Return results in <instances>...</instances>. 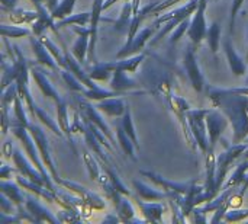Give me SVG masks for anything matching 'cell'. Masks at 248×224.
<instances>
[{"label":"cell","instance_id":"f546056e","mask_svg":"<svg viewBox=\"0 0 248 224\" xmlns=\"http://www.w3.org/2000/svg\"><path fill=\"white\" fill-rule=\"evenodd\" d=\"M125 92H116V90H105L102 87H94V89H86L83 92L84 98H87L89 101H103L108 98H116V96H122Z\"/></svg>","mask_w":248,"mask_h":224},{"label":"cell","instance_id":"4316f807","mask_svg":"<svg viewBox=\"0 0 248 224\" xmlns=\"http://www.w3.org/2000/svg\"><path fill=\"white\" fill-rule=\"evenodd\" d=\"M116 136H118V143H119V146L122 147V150H124V153L126 155V156H129L132 160H137V156H135V144H134V141L131 140V137L126 134V131L124 130V127H122V122H119L118 125H116Z\"/></svg>","mask_w":248,"mask_h":224},{"label":"cell","instance_id":"7a4b0ae2","mask_svg":"<svg viewBox=\"0 0 248 224\" xmlns=\"http://www.w3.org/2000/svg\"><path fill=\"white\" fill-rule=\"evenodd\" d=\"M222 144L225 146V152H222L218 157H217V175H215V182H217V191L219 192L225 179H227V175L232 166V163L240 159L244 152L247 150L248 143H237V144H228L227 140L221 138Z\"/></svg>","mask_w":248,"mask_h":224},{"label":"cell","instance_id":"9c48e42d","mask_svg":"<svg viewBox=\"0 0 248 224\" xmlns=\"http://www.w3.org/2000/svg\"><path fill=\"white\" fill-rule=\"evenodd\" d=\"M12 160H13V163H15V166H16V169L19 171V173H20V175L26 176L28 179H31V181H33V182H36V184H39V185L46 187V182H45V179H44L42 173H41V172L33 166V163H32V162H29L31 159L28 160V159L22 155V152H20V150L13 149Z\"/></svg>","mask_w":248,"mask_h":224},{"label":"cell","instance_id":"d590c367","mask_svg":"<svg viewBox=\"0 0 248 224\" xmlns=\"http://www.w3.org/2000/svg\"><path fill=\"white\" fill-rule=\"evenodd\" d=\"M121 122H122V127H124V130L126 131V134H128V136L131 137V140L134 141L135 147L140 149V143H138V137H137V130H135L134 121H132V115H131V108H129V105L126 106V111H125V114L122 115Z\"/></svg>","mask_w":248,"mask_h":224},{"label":"cell","instance_id":"f35d334b","mask_svg":"<svg viewBox=\"0 0 248 224\" xmlns=\"http://www.w3.org/2000/svg\"><path fill=\"white\" fill-rule=\"evenodd\" d=\"M90 77L93 80H99V82H109L110 80V74H113V71H110L106 66V63H96L92 70L89 71Z\"/></svg>","mask_w":248,"mask_h":224},{"label":"cell","instance_id":"ffe728a7","mask_svg":"<svg viewBox=\"0 0 248 224\" xmlns=\"http://www.w3.org/2000/svg\"><path fill=\"white\" fill-rule=\"evenodd\" d=\"M16 182H17L23 190H28L29 192H33L35 195H38V197H41V198H44V200L49 201V203H55V201H58V195H57V192H54V191L48 190V188H46V187H44V185H39V184H36V182H33V181H31V179H28V178H26V176H23V175H17V176H16Z\"/></svg>","mask_w":248,"mask_h":224},{"label":"cell","instance_id":"8d00e7d4","mask_svg":"<svg viewBox=\"0 0 248 224\" xmlns=\"http://www.w3.org/2000/svg\"><path fill=\"white\" fill-rule=\"evenodd\" d=\"M206 39H208V44H209L212 52L217 54L218 50H219V44H221V26H219L218 22H214V23L208 28Z\"/></svg>","mask_w":248,"mask_h":224},{"label":"cell","instance_id":"9f6ffc18","mask_svg":"<svg viewBox=\"0 0 248 224\" xmlns=\"http://www.w3.org/2000/svg\"><path fill=\"white\" fill-rule=\"evenodd\" d=\"M237 92H240V93H244V95H248V85L247 87H234Z\"/></svg>","mask_w":248,"mask_h":224},{"label":"cell","instance_id":"4fadbf2b","mask_svg":"<svg viewBox=\"0 0 248 224\" xmlns=\"http://www.w3.org/2000/svg\"><path fill=\"white\" fill-rule=\"evenodd\" d=\"M73 31L78 35V38L76 39L71 52L73 55L81 63H86L87 54H89V45H90V26H81V25H74Z\"/></svg>","mask_w":248,"mask_h":224},{"label":"cell","instance_id":"7c38bea8","mask_svg":"<svg viewBox=\"0 0 248 224\" xmlns=\"http://www.w3.org/2000/svg\"><path fill=\"white\" fill-rule=\"evenodd\" d=\"M35 10L38 12V19L32 23V32L35 36H42L44 35V31L46 29H51L54 31L57 35H58V26L57 23H54V17L51 15V10L48 12L45 6H42V3H35Z\"/></svg>","mask_w":248,"mask_h":224},{"label":"cell","instance_id":"db71d44e","mask_svg":"<svg viewBox=\"0 0 248 224\" xmlns=\"http://www.w3.org/2000/svg\"><path fill=\"white\" fill-rule=\"evenodd\" d=\"M116 1H129V0H105V3H103V12L105 10H108L113 3H116Z\"/></svg>","mask_w":248,"mask_h":224},{"label":"cell","instance_id":"7402d4cb","mask_svg":"<svg viewBox=\"0 0 248 224\" xmlns=\"http://www.w3.org/2000/svg\"><path fill=\"white\" fill-rule=\"evenodd\" d=\"M126 103L121 98H108L99 101L96 108L108 117H122L126 111Z\"/></svg>","mask_w":248,"mask_h":224},{"label":"cell","instance_id":"7bdbcfd3","mask_svg":"<svg viewBox=\"0 0 248 224\" xmlns=\"http://www.w3.org/2000/svg\"><path fill=\"white\" fill-rule=\"evenodd\" d=\"M31 29L26 28H20V26H7V25H1V35L7 36V38H20V36H29L31 35Z\"/></svg>","mask_w":248,"mask_h":224},{"label":"cell","instance_id":"4dcf8cb0","mask_svg":"<svg viewBox=\"0 0 248 224\" xmlns=\"http://www.w3.org/2000/svg\"><path fill=\"white\" fill-rule=\"evenodd\" d=\"M92 19V12H83V13H77V15H70L61 20L57 22L58 28H64V26H73V25H81L86 26L87 23H90Z\"/></svg>","mask_w":248,"mask_h":224},{"label":"cell","instance_id":"d6a6232c","mask_svg":"<svg viewBox=\"0 0 248 224\" xmlns=\"http://www.w3.org/2000/svg\"><path fill=\"white\" fill-rule=\"evenodd\" d=\"M10 20L15 23H33L38 19V12L23 10V9H12L10 10Z\"/></svg>","mask_w":248,"mask_h":224},{"label":"cell","instance_id":"7dc6e473","mask_svg":"<svg viewBox=\"0 0 248 224\" xmlns=\"http://www.w3.org/2000/svg\"><path fill=\"white\" fill-rule=\"evenodd\" d=\"M248 217V210H240V208H235V210H228V213L225 214L224 217V222H228V223H238V222H243Z\"/></svg>","mask_w":248,"mask_h":224},{"label":"cell","instance_id":"e575fe53","mask_svg":"<svg viewBox=\"0 0 248 224\" xmlns=\"http://www.w3.org/2000/svg\"><path fill=\"white\" fill-rule=\"evenodd\" d=\"M76 1L77 0H61L52 10H51V15L54 19H64L70 15H73V10H74V6H76Z\"/></svg>","mask_w":248,"mask_h":224},{"label":"cell","instance_id":"83f0119b","mask_svg":"<svg viewBox=\"0 0 248 224\" xmlns=\"http://www.w3.org/2000/svg\"><path fill=\"white\" fill-rule=\"evenodd\" d=\"M248 176V159H244L237 169L234 171V173L230 176L228 182L225 184L224 188H237L240 185H244V182L247 181Z\"/></svg>","mask_w":248,"mask_h":224},{"label":"cell","instance_id":"6da1fadb","mask_svg":"<svg viewBox=\"0 0 248 224\" xmlns=\"http://www.w3.org/2000/svg\"><path fill=\"white\" fill-rule=\"evenodd\" d=\"M212 103L219 108L232 124V143H243L248 137V95L235 89L209 87L208 90Z\"/></svg>","mask_w":248,"mask_h":224},{"label":"cell","instance_id":"f5cc1de1","mask_svg":"<svg viewBox=\"0 0 248 224\" xmlns=\"http://www.w3.org/2000/svg\"><path fill=\"white\" fill-rule=\"evenodd\" d=\"M1 4H3V7L4 9H15V6H16V0H1Z\"/></svg>","mask_w":248,"mask_h":224},{"label":"cell","instance_id":"8fae6325","mask_svg":"<svg viewBox=\"0 0 248 224\" xmlns=\"http://www.w3.org/2000/svg\"><path fill=\"white\" fill-rule=\"evenodd\" d=\"M103 3L105 0H93L92 6V19H90V45H89V54L87 61H92L96 64V42H97V25L102 20V12H103Z\"/></svg>","mask_w":248,"mask_h":224},{"label":"cell","instance_id":"c3c4849f","mask_svg":"<svg viewBox=\"0 0 248 224\" xmlns=\"http://www.w3.org/2000/svg\"><path fill=\"white\" fill-rule=\"evenodd\" d=\"M244 0H232V6H231V12H230V32H234L235 29V19H237V13L241 9Z\"/></svg>","mask_w":248,"mask_h":224},{"label":"cell","instance_id":"cb8c5ba5","mask_svg":"<svg viewBox=\"0 0 248 224\" xmlns=\"http://www.w3.org/2000/svg\"><path fill=\"white\" fill-rule=\"evenodd\" d=\"M132 185H134L137 194L140 195V198L144 201H161L169 197V194L166 191L160 192L157 190H153L151 187H148L147 184H144L141 181H132Z\"/></svg>","mask_w":248,"mask_h":224},{"label":"cell","instance_id":"2e32d148","mask_svg":"<svg viewBox=\"0 0 248 224\" xmlns=\"http://www.w3.org/2000/svg\"><path fill=\"white\" fill-rule=\"evenodd\" d=\"M29 42H31V47H32V51L35 54V61L36 64H41V66H45L51 70H58V63L55 61L54 55L49 52V50L42 44V41L39 38H35V36H31L29 38Z\"/></svg>","mask_w":248,"mask_h":224},{"label":"cell","instance_id":"277c9868","mask_svg":"<svg viewBox=\"0 0 248 224\" xmlns=\"http://www.w3.org/2000/svg\"><path fill=\"white\" fill-rule=\"evenodd\" d=\"M228 118L227 115L219 109H212L209 108V112L206 114V127H208V136H209V152L206 156H212L217 143L221 140L222 133L228 127ZM205 156V157H206Z\"/></svg>","mask_w":248,"mask_h":224},{"label":"cell","instance_id":"d6986e66","mask_svg":"<svg viewBox=\"0 0 248 224\" xmlns=\"http://www.w3.org/2000/svg\"><path fill=\"white\" fill-rule=\"evenodd\" d=\"M25 207L28 208V211L35 217L36 223H41V222H48V223H58V217H55L49 210H46L39 201L36 197H32V195H28L26 197V201H25Z\"/></svg>","mask_w":248,"mask_h":224},{"label":"cell","instance_id":"f907efd6","mask_svg":"<svg viewBox=\"0 0 248 224\" xmlns=\"http://www.w3.org/2000/svg\"><path fill=\"white\" fill-rule=\"evenodd\" d=\"M13 201L7 197V195H4L3 192H1V197H0V210H1V213H4V214H10V213H13Z\"/></svg>","mask_w":248,"mask_h":224},{"label":"cell","instance_id":"f1b7e54d","mask_svg":"<svg viewBox=\"0 0 248 224\" xmlns=\"http://www.w3.org/2000/svg\"><path fill=\"white\" fill-rule=\"evenodd\" d=\"M17 185H19L17 182L13 184V182H7V181L3 179L1 184H0V190H1V192L4 195H7L15 203L16 207H20V206L25 204V201H23V194H22V191L19 190Z\"/></svg>","mask_w":248,"mask_h":224},{"label":"cell","instance_id":"603a6c76","mask_svg":"<svg viewBox=\"0 0 248 224\" xmlns=\"http://www.w3.org/2000/svg\"><path fill=\"white\" fill-rule=\"evenodd\" d=\"M138 207L142 213V216L145 217V222H153V223H160L163 219V213H164V206L160 203H145V201H138Z\"/></svg>","mask_w":248,"mask_h":224},{"label":"cell","instance_id":"5bb4252c","mask_svg":"<svg viewBox=\"0 0 248 224\" xmlns=\"http://www.w3.org/2000/svg\"><path fill=\"white\" fill-rule=\"evenodd\" d=\"M141 175H142V176H147V178H148V179H151L155 185L161 187V188L169 194V197H170L171 194H182V195H186V194L190 191L192 184H193V182H189V184L171 182V181H169V179H166V178L160 176V175H158V173H155V172L141 171Z\"/></svg>","mask_w":248,"mask_h":224},{"label":"cell","instance_id":"ac0fdd59","mask_svg":"<svg viewBox=\"0 0 248 224\" xmlns=\"http://www.w3.org/2000/svg\"><path fill=\"white\" fill-rule=\"evenodd\" d=\"M31 74H32V77H33V80L36 82L38 87L41 89V92L44 93V96L52 99L55 103L60 102V101L62 99V96L55 90V87L51 85V82L48 80V77L45 76V73H44V70H42L41 67L32 66V67H31Z\"/></svg>","mask_w":248,"mask_h":224},{"label":"cell","instance_id":"44dd1931","mask_svg":"<svg viewBox=\"0 0 248 224\" xmlns=\"http://www.w3.org/2000/svg\"><path fill=\"white\" fill-rule=\"evenodd\" d=\"M64 55H65V61H67V70L68 71H71L86 87H89V89H94V87H97V85L94 83V80L90 77V74L89 73H86L83 69H81V63L73 55V52L70 54L67 50H64Z\"/></svg>","mask_w":248,"mask_h":224},{"label":"cell","instance_id":"ee69618b","mask_svg":"<svg viewBox=\"0 0 248 224\" xmlns=\"http://www.w3.org/2000/svg\"><path fill=\"white\" fill-rule=\"evenodd\" d=\"M13 109H15V120L16 121H19L22 125H25V127H28L29 125V121L26 120V114H25V109H23V105H22V98L17 95L16 96V99H15V102H13Z\"/></svg>","mask_w":248,"mask_h":224},{"label":"cell","instance_id":"11a10c76","mask_svg":"<svg viewBox=\"0 0 248 224\" xmlns=\"http://www.w3.org/2000/svg\"><path fill=\"white\" fill-rule=\"evenodd\" d=\"M140 1H141V0H132V6H134V15H135V13H138V10H140Z\"/></svg>","mask_w":248,"mask_h":224},{"label":"cell","instance_id":"484cf974","mask_svg":"<svg viewBox=\"0 0 248 224\" xmlns=\"http://www.w3.org/2000/svg\"><path fill=\"white\" fill-rule=\"evenodd\" d=\"M142 60H144V55L142 54H137L134 57H126V58L119 60V61H109V63H106V66H108V69L110 71L124 70V71L134 73L137 70V67L142 63Z\"/></svg>","mask_w":248,"mask_h":224},{"label":"cell","instance_id":"6f0895ef","mask_svg":"<svg viewBox=\"0 0 248 224\" xmlns=\"http://www.w3.org/2000/svg\"><path fill=\"white\" fill-rule=\"evenodd\" d=\"M29 1H31L32 4H35V3H42V1H45V0H29ZM46 1H48V0H46Z\"/></svg>","mask_w":248,"mask_h":224},{"label":"cell","instance_id":"9a60e30c","mask_svg":"<svg viewBox=\"0 0 248 224\" xmlns=\"http://www.w3.org/2000/svg\"><path fill=\"white\" fill-rule=\"evenodd\" d=\"M155 29H157V26H155V25H151V26H147V28L138 31V34L135 35V38H134V41L131 42V45H129L128 48H121V51L116 54V57H118V58H126V57H129V55H132V54H137L140 50L144 48L145 42L154 35Z\"/></svg>","mask_w":248,"mask_h":224},{"label":"cell","instance_id":"e0dca14e","mask_svg":"<svg viewBox=\"0 0 248 224\" xmlns=\"http://www.w3.org/2000/svg\"><path fill=\"white\" fill-rule=\"evenodd\" d=\"M224 52L227 55L230 69L232 70V73L235 76H244L247 73V64L246 61L241 58V55L237 52V50L234 48V44L231 42L230 38L224 39Z\"/></svg>","mask_w":248,"mask_h":224},{"label":"cell","instance_id":"816d5d0a","mask_svg":"<svg viewBox=\"0 0 248 224\" xmlns=\"http://www.w3.org/2000/svg\"><path fill=\"white\" fill-rule=\"evenodd\" d=\"M12 173H13V169H12V166H6V165H3L1 166V172H0V176H1V179H9V178H12Z\"/></svg>","mask_w":248,"mask_h":224},{"label":"cell","instance_id":"5b68a950","mask_svg":"<svg viewBox=\"0 0 248 224\" xmlns=\"http://www.w3.org/2000/svg\"><path fill=\"white\" fill-rule=\"evenodd\" d=\"M28 128H29L31 134H32V137H33L36 146H38V150H39V153H41V157H42L44 165H45L46 169L49 171V173H51L52 179L55 181V184H60L61 178H60L58 173H57L55 163H54V160H52V157H51V152H49V146H48V138H46L44 130H42L39 125L31 124V122H29Z\"/></svg>","mask_w":248,"mask_h":224},{"label":"cell","instance_id":"8992f818","mask_svg":"<svg viewBox=\"0 0 248 224\" xmlns=\"http://www.w3.org/2000/svg\"><path fill=\"white\" fill-rule=\"evenodd\" d=\"M196 47L193 44H189L186 45L185 48V54H183V66L186 69V73L189 76V80L193 86V89L196 92H202L203 90V86H205V79H203V74L201 71V67H199V63H198V58H196Z\"/></svg>","mask_w":248,"mask_h":224},{"label":"cell","instance_id":"680465c9","mask_svg":"<svg viewBox=\"0 0 248 224\" xmlns=\"http://www.w3.org/2000/svg\"><path fill=\"white\" fill-rule=\"evenodd\" d=\"M247 143H248V138H247ZM243 159H248V147H247V150L244 152V155H243Z\"/></svg>","mask_w":248,"mask_h":224},{"label":"cell","instance_id":"d4e9b609","mask_svg":"<svg viewBox=\"0 0 248 224\" xmlns=\"http://www.w3.org/2000/svg\"><path fill=\"white\" fill-rule=\"evenodd\" d=\"M109 85H110V89L116 90V92H125L129 89H135L138 86L137 82L134 79L128 77L124 70H115L113 77L110 79Z\"/></svg>","mask_w":248,"mask_h":224},{"label":"cell","instance_id":"681fc988","mask_svg":"<svg viewBox=\"0 0 248 224\" xmlns=\"http://www.w3.org/2000/svg\"><path fill=\"white\" fill-rule=\"evenodd\" d=\"M1 106H3V109H1V125H3V136H6L7 134V131H9V128H10V121H12V118H9V103H3L1 102Z\"/></svg>","mask_w":248,"mask_h":224},{"label":"cell","instance_id":"836d02e7","mask_svg":"<svg viewBox=\"0 0 248 224\" xmlns=\"http://www.w3.org/2000/svg\"><path fill=\"white\" fill-rule=\"evenodd\" d=\"M132 17H134V6H132V1H125V4H124V7L121 10V16L115 22V28L118 31H122L125 28L129 29V25H131Z\"/></svg>","mask_w":248,"mask_h":224},{"label":"cell","instance_id":"91938a15","mask_svg":"<svg viewBox=\"0 0 248 224\" xmlns=\"http://www.w3.org/2000/svg\"><path fill=\"white\" fill-rule=\"evenodd\" d=\"M247 44H248V34H247ZM247 63H248V48H247Z\"/></svg>","mask_w":248,"mask_h":224},{"label":"cell","instance_id":"ba28073f","mask_svg":"<svg viewBox=\"0 0 248 224\" xmlns=\"http://www.w3.org/2000/svg\"><path fill=\"white\" fill-rule=\"evenodd\" d=\"M76 102H77V105H78V109H80L81 117L86 118V120H89L90 122H93L96 127H99V128L106 134V137L109 138V141L115 146V144H116V140H115V137H113L110 128H109L108 124L105 122L103 117L99 114V109H97L96 106H93V105L89 102L87 98L83 99V98H80V96H76Z\"/></svg>","mask_w":248,"mask_h":224},{"label":"cell","instance_id":"60d3db41","mask_svg":"<svg viewBox=\"0 0 248 224\" xmlns=\"http://www.w3.org/2000/svg\"><path fill=\"white\" fill-rule=\"evenodd\" d=\"M61 79L64 80V83L67 85V87L70 89V90H73V92H78V93H83L86 89L83 87V83L71 73V71H68V70H62L61 73Z\"/></svg>","mask_w":248,"mask_h":224},{"label":"cell","instance_id":"30bf717a","mask_svg":"<svg viewBox=\"0 0 248 224\" xmlns=\"http://www.w3.org/2000/svg\"><path fill=\"white\" fill-rule=\"evenodd\" d=\"M58 185L65 187L68 191L77 194V195L81 198V201L84 203V206H87V207H90V208H93V210H105V207H106V206H105V201H103L99 195H96L94 192L89 191L87 188H84V187H81V185H78V184H76V182H70V181L61 179Z\"/></svg>","mask_w":248,"mask_h":224},{"label":"cell","instance_id":"1f68e13d","mask_svg":"<svg viewBox=\"0 0 248 224\" xmlns=\"http://www.w3.org/2000/svg\"><path fill=\"white\" fill-rule=\"evenodd\" d=\"M102 166H103L105 173H106V175H108V178L110 179L112 185L115 187V190H116V191H119L121 194H124L125 197H131V191L124 185V182H122V181H121V178L118 176V173H116V171H115V168H113V163H112V165H106V163H103Z\"/></svg>","mask_w":248,"mask_h":224},{"label":"cell","instance_id":"f6af8a7d","mask_svg":"<svg viewBox=\"0 0 248 224\" xmlns=\"http://www.w3.org/2000/svg\"><path fill=\"white\" fill-rule=\"evenodd\" d=\"M83 157H84V162H86V166H87V171H89L90 178H92L93 181H99V179H100V169H99V166L96 165L94 159H93L87 152H84Z\"/></svg>","mask_w":248,"mask_h":224},{"label":"cell","instance_id":"52a82bcc","mask_svg":"<svg viewBox=\"0 0 248 224\" xmlns=\"http://www.w3.org/2000/svg\"><path fill=\"white\" fill-rule=\"evenodd\" d=\"M209 0H202L198 10L193 13L187 35L192 41V44L198 48L201 45V42L203 41V38H206V32H208V23H206V17H205V12H206V6H208Z\"/></svg>","mask_w":248,"mask_h":224},{"label":"cell","instance_id":"74e56055","mask_svg":"<svg viewBox=\"0 0 248 224\" xmlns=\"http://www.w3.org/2000/svg\"><path fill=\"white\" fill-rule=\"evenodd\" d=\"M39 39L42 41V44L49 50V52L54 55V58H55V61L58 63V66L61 67V69H64V70H67V61H65V55L64 54H61V51H60V48L51 41V38L49 36H46V35H42V36H39Z\"/></svg>","mask_w":248,"mask_h":224},{"label":"cell","instance_id":"bcb514c9","mask_svg":"<svg viewBox=\"0 0 248 224\" xmlns=\"http://www.w3.org/2000/svg\"><path fill=\"white\" fill-rule=\"evenodd\" d=\"M190 22H192V19H190V17H187V19L182 20V22L176 26L174 32H173V34H171V36H170V44H171V45H173V44H176V42H179V39L183 36V34H185L186 31H189Z\"/></svg>","mask_w":248,"mask_h":224},{"label":"cell","instance_id":"94428289","mask_svg":"<svg viewBox=\"0 0 248 224\" xmlns=\"http://www.w3.org/2000/svg\"><path fill=\"white\" fill-rule=\"evenodd\" d=\"M246 82H247V85H248V76H247V80H246Z\"/></svg>","mask_w":248,"mask_h":224},{"label":"cell","instance_id":"b9f144b4","mask_svg":"<svg viewBox=\"0 0 248 224\" xmlns=\"http://www.w3.org/2000/svg\"><path fill=\"white\" fill-rule=\"evenodd\" d=\"M36 118H38V120H41V121H42V122H44V124H45V125H46V127H48V128L55 134V136L61 137V136L64 134V133H62V130H61V127H60V125H57V122H55V121H54V120H52V118H51V117L44 111V109H41L39 106H36Z\"/></svg>","mask_w":248,"mask_h":224},{"label":"cell","instance_id":"ab89813d","mask_svg":"<svg viewBox=\"0 0 248 224\" xmlns=\"http://www.w3.org/2000/svg\"><path fill=\"white\" fill-rule=\"evenodd\" d=\"M116 210H118V216H119L121 222H132L135 217V210H134L132 204L128 200H125L124 197L119 201V204L116 206Z\"/></svg>","mask_w":248,"mask_h":224},{"label":"cell","instance_id":"3957f363","mask_svg":"<svg viewBox=\"0 0 248 224\" xmlns=\"http://www.w3.org/2000/svg\"><path fill=\"white\" fill-rule=\"evenodd\" d=\"M208 112H209V108L208 109H187L186 111V118H187L190 134H192L196 146L203 153V156H206L209 152L208 127H206V114Z\"/></svg>","mask_w":248,"mask_h":224}]
</instances>
